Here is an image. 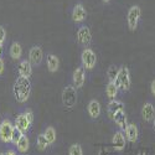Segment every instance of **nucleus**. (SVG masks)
<instances>
[{
  "label": "nucleus",
  "mask_w": 155,
  "mask_h": 155,
  "mask_svg": "<svg viewBox=\"0 0 155 155\" xmlns=\"http://www.w3.org/2000/svg\"><path fill=\"white\" fill-rule=\"evenodd\" d=\"M2 51H3V42L0 41V55H2Z\"/></svg>",
  "instance_id": "nucleus-33"
},
{
  "label": "nucleus",
  "mask_w": 155,
  "mask_h": 155,
  "mask_svg": "<svg viewBox=\"0 0 155 155\" xmlns=\"http://www.w3.org/2000/svg\"><path fill=\"white\" fill-rule=\"evenodd\" d=\"M44 135L46 138V140L48 141V144H54L56 141V138H57V134H56V129L54 127H47L44 132Z\"/></svg>",
  "instance_id": "nucleus-23"
},
{
  "label": "nucleus",
  "mask_w": 155,
  "mask_h": 155,
  "mask_svg": "<svg viewBox=\"0 0 155 155\" xmlns=\"http://www.w3.org/2000/svg\"><path fill=\"white\" fill-rule=\"evenodd\" d=\"M118 72H119V67L118 66H115V64L109 66L108 70H107L108 81L109 82H115V80H117V76H118Z\"/></svg>",
  "instance_id": "nucleus-24"
},
{
  "label": "nucleus",
  "mask_w": 155,
  "mask_h": 155,
  "mask_svg": "<svg viewBox=\"0 0 155 155\" xmlns=\"http://www.w3.org/2000/svg\"><path fill=\"white\" fill-rule=\"evenodd\" d=\"M68 155H83V150L82 147L80 144H73L70 147L68 150Z\"/></svg>",
  "instance_id": "nucleus-26"
},
{
  "label": "nucleus",
  "mask_w": 155,
  "mask_h": 155,
  "mask_svg": "<svg viewBox=\"0 0 155 155\" xmlns=\"http://www.w3.org/2000/svg\"><path fill=\"white\" fill-rule=\"evenodd\" d=\"M46 63H47V68L51 73H55L57 72L58 67H60V60L56 55L54 54H48L46 56Z\"/></svg>",
  "instance_id": "nucleus-19"
},
{
  "label": "nucleus",
  "mask_w": 155,
  "mask_h": 155,
  "mask_svg": "<svg viewBox=\"0 0 155 155\" xmlns=\"http://www.w3.org/2000/svg\"><path fill=\"white\" fill-rule=\"evenodd\" d=\"M18 72L22 77H28L30 78V76L32 74V64L30 63L29 60H22L20 61L19 66H18Z\"/></svg>",
  "instance_id": "nucleus-17"
},
{
  "label": "nucleus",
  "mask_w": 155,
  "mask_h": 155,
  "mask_svg": "<svg viewBox=\"0 0 155 155\" xmlns=\"http://www.w3.org/2000/svg\"><path fill=\"white\" fill-rule=\"evenodd\" d=\"M4 68H5V66H4V61H3L2 57H0V74H3Z\"/></svg>",
  "instance_id": "nucleus-31"
},
{
  "label": "nucleus",
  "mask_w": 155,
  "mask_h": 155,
  "mask_svg": "<svg viewBox=\"0 0 155 155\" xmlns=\"http://www.w3.org/2000/svg\"><path fill=\"white\" fill-rule=\"evenodd\" d=\"M76 38H77V42H78L80 46H82L83 48H87L89 46L92 41V32H91V29L86 25H81L77 30V34H76Z\"/></svg>",
  "instance_id": "nucleus-6"
},
{
  "label": "nucleus",
  "mask_w": 155,
  "mask_h": 155,
  "mask_svg": "<svg viewBox=\"0 0 155 155\" xmlns=\"http://www.w3.org/2000/svg\"><path fill=\"white\" fill-rule=\"evenodd\" d=\"M15 127L21 130L24 134H26L29 132V129L31 127V122L29 120V118L26 117V114L25 113H20L16 118V122H15Z\"/></svg>",
  "instance_id": "nucleus-14"
},
{
  "label": "nucleus",
  "mask_w": 155,
  "mask_h": 155,
  "mask_svg": "<svg viewBox=\"0 0 155 155\" xmlns=\"http://www.w3.org/2000/svg\"><path fill=\"white\" fill-rule=\"evenodd\" d=\"M24 113L26 114V117L29 118V120H30V122H31V124H32V123H34V113H32V110H31V109H26Z\"/></svg>",
  "instance_id": "nucleus-28"
},
{
  "label": "nucleus",
  "mask_w": 155,
  "mask_h": 155,
  "mask_svg": "<svg viewBox=\"0 0 155 155\" xmlns=\"http://www.w3.org/2000/svg\"><path fill=\"white\" fill-rule=\"evenodd\" d=\"M29 148H30V140L26 135H22L21 139L18 141V144H16V149L19 153L21 154H25V153H28L29 151Z\"/></svg>",
  "instance_id": "nucleus-21"
},
{
  "label": "nucleus",
  "mask_w": 155,
  "mask_h": 155,
  "mask_svg": "<svg viewBox=\"0 0 155 155\" xmlns=\"http://www.w3.org/2000/svg\"><path fill=\"white\" fill-rule=\"evenodd\" d=\"M12 93H14V97L19 103L26 102L31 94V81H30V78L19 76L14 83V86H12Z\"/></svg>",
  "instance_id": "nucleus-1"
},
{
  "label": "nucleus",
  "mask_w": 155,
  "mask_h": 155,
  "mask_svg": "<svg viewBox=\"0 0 155 155\" xmlns=\"http://www.w3.org/2000/svg\"><path fill=\"white\" fill-rule=\"evenodd\" d=\"M5 37H6V31H5L4 26H0V41H2V42H4Z\"/></svg>",
  "instance_id": "nucleus-29"
},
{
  "label": "nucleus",
  "mask_w": 155,
  "mask_h": 155,
  "mask_svg": "<svg viewBox=\"0 0 155 155\" xmlns=\"http://www.w3.org/2000/svg\"><path fill=\"white\" fill-rule=\"evenodd\" d=\"M102 2H103V3H106V4H107V3H109V2H110V0H102Z\"/></svg>",
  "instance_id": "nucleus-34"
},
{
  "label": "nucleus",
  "mask_w": 155,
  "mask_h": 155,
  "mask_svg": "<svg viewBox=\"0 0 155 155\" xmlns=\"http://www.w3.org/2000/svg\"><path fill=\"white\" fill-rule=\"evenodd\" d=\"M119 93V88L117 87L115 82H108L107 87H106V94L109 98V101H114L117 99V96Z\"/></svg>",
  "instance_id": "nucleus-20"
},
{
  "label": "nucleus",
  "mask_w": 155,
  "mask_h": 155,
  "mask_svg": "<svg viewBox=\"0 0 155 155\" xmlns=\"http://www.w3.org/2000/svg\"><path fill=\"white\" fill-rule=\"evenodd\" d=\"M153 123H154V129H155V119H154V122H153Z\"/></svg>",
  "instance_id": "nucleus-36"
},
{
  "label": "nucleus",
  "mask_w": 155,
  "mask_h": 155,
  "mask_svg": "<svg viewBox=\"0 0 155 155\" xmlns=\"http://www.w3.org/2000/svg\"><path fill=\"white\" fill-rule=\"evenodd\" d=\"M44 60V52L40 46H32L29 51V61L32 66H40Z\"/></svg>",
  "instance_id": "nucleus-8"
},
{
  "label": "nucleus",
  "mask_w": 155,
  "mask_h": 155,
  "mask_svg": "<svg viewBox=\"0 0 155 155\" xmlns=\"http://www.w3.org/2000/svg\"><path fill=\"white\" fill-rule=\"evenodd\" d=\"M124 134L129 143H137L139 138V129L134 123H129L124 129Z\"/></svg>",
  "instance_id": "nucleus-13"
},
{
  "label": "nucleus",
  "mask_w": 155,
  "mask_h": 155,
  "mask_svg": "<svg viewBox=\"0 0 155 155\" xmlns=\"http://www.w3.org/2000/svg\"><path fill=\"white\" fill-rule=\"evenodd\" d=\"M9 54H10L12 60H20L21 55H22V47H21V45L19 42H14L10 46Z\"/></svg>",
  "instance_id": "nucleus-22"
},
{
  "label": "nucleus",
  "mask_w": 155,
  "mask_h": 155,
  "mask_svg": "<svg viewBox=\"0 0 155 155\" xmlns=\"http://www.w3.org/2000/svg\"><path fill=\"white\" fill-rule=\"evenodd\" d=\"M140 155H147V154H145V153L143 151V153H140Z\"/></svg>",
  "instance_id": "nucleus-35"
},
{
  "label": "nucleus",
  "mask_w": 155,
  "mask_h": 155,
  "mask_svg": "<svg viewBox=\"0 0 155 155\" xmlns=\"http://www.w3.org/2000/svg\"><path fill=\"white\" fill-rule=\"evenodd\" d=\"M87 19V10L82 3H77L72 9V20L77 24L83 22Z\"/></svg>",
  "instance_id": "nucleus-9"
},
{
  "label": "nucleus",
  "mask_w": 155,
  "mask_h": 155,
  "mask_svg": "<svg viewBox=\"0 0 155 155\" xmlns=\"http://www.w3.org/2000/svg\"><path fill=\"white\" fill-rule=\"evenodd\" d=\"M61 99H62V104L64 108H67V109L73 108L77 103V88L73 84L66 86L62 91Z\"/></svg>",
  "instance_id": "nucleus-3"
},
{
  "label": "nucleus",
  "mask_w": 155,
  "mask_h": 155,
  "mask_svg": "<svg viewBox=\"0 0 155 155\" xmlns=\"http://www.w3.org/2000/svg\"><path fill=\"white\" fill-rule=\"evenodd\" d=\"M5 155H16V153H15L14 150H8V151L5 153Z\"/></svg>",
  "instance_id": "nucleus-32"
},
{
  "label": "nucleus",
  "mask_w": 155,
  "mask_h": 155,
  "mask_svg": "<svg viewBox=\"0 0 155 155\" xmlns=\"http://www.w3.org/2000/svg\"><path fill=\"white\" fill-rule=\"evenodd\" d=\"M97 63V55L92 48H83L81 54V64L84 70H93Z\"/></svg>",
  "instance_id": "nucleus-5"
},
{
  "label": "nucleus",
  "mask_w": 155,
  "mask_h": 155,
  "mask_svg": "<svg viewBox=\"0 0 155 155\" xmlns=\"http://www.w3.org/2000/svg\"><path fill=\"white\" fill-rule=\"evenodd\" d=\"M87 112H88V115H89V117H91L92 119H97L99 115H101V112H102L101 103H99L97 99L89 101L88 106H87Z\"/></svg>",
  "instance_id": "nucleus-15"
},
{
  "label": "nucleus",
  "mask_w": 155,
  "mask_h": 155,
  "mask_svg": "<svg viewBox=\"0 0 155 155\" xmlns=\"http://www.w3.org/2000/svg\"><path fill=\"white\" fill-rule=\"evenodd\" d=\"M115 84L119 88V91L122 92H128L132 86V78H130V72L127 66H120L119 67V72L117 76V80H115Z\"/></svg>",
  "instance_id": "nucleus-2"
},
{
  "label": "nucleus",
  "mask_w": 155,
  "mask_h": 155,
  "mask_svg": "<svg viewBox=\"0 0 155 155\" xmlns=\"http://www.w3.org/2000/svg\"><path fill=\"white\" fill-rule=\"evenodd\" d=\"M0 155H5V153H0Z\"/></svg>",
  "instance_id": "nucleus-37"
},
{
  "label": "nucleus",
  "mask_w": 155,
  "mask_h": 155,
  "mask_svg": "<svg viewBox=\"0 0 155 155\" xmlns=\"http://www.w3.org/2000/svg\"><path fill=\"white\" fill-rule=\"evenodd\" d=\"M125 144H127V138H125L124 132L123 130H117L113 134V138H112L113 148L117 151H122V150H124Z\"/></svg>",
  "instance_id": "nucleus-10"
},
{
  "label": "nucleus",
  "mask_w": 155,
  "mask_h": 155,
  "mask_svg": "<svg viewBox=\"0 0 155 155\" xmlns=\"http://www.w3.org/2000/svg\"><path fill=\"white\" fill-rule=\"evenodd\" d=\"M48 145H50V144H48V141L46 140L44 133H42V134H38V137H37V139H36V147H37V149L41 150V151H44V150L47 149Z\"/></svg>",
  "instance_id": "nucleus-25"
},
{
  "label": "nucleus",
  "mask_w": 155,
  "mask_h": 155,
  "mask_svg": "<svg viewBox=\"0 0 155 155\" xmlns=\"http://www.w3.org/2000/svg\"><path fill=\"white\" fill-rule=\"evenodd\" d=\"M124 103L120 102V101H117V99H114V101H109L108 103V107H107V110H108V115H109V118L112 119L114 117V114L115 113H118V112H123L124 110Z\"/></svg>",
  "instance_id": "nucleus-16"
},
{
  "label": "nucleus",
  "mask_w": 155,
  "mask_h": 155,
  "mask_svg": "<svg viewBox=\"0 0 155 155\" xmlns=\"http://www.w3.org/2000/svg\"><path fill=\"white\" fill-rule=\"evenodd\" d=\"M141 117H143L144 122L151 123L155 119V107L153 104V102L148 101L144 103L143 108H141Z\"/></svg>",
  "instance_id": "nucleus-12"
},
{
  "label": "nucleus",
  "mask_w": 155,
  "mask_h": 155,
  "mask_svg": "<svg viewBox=\"0 0 155 155\" xmlns=\"http://www.w3.org/2000/svg\"><path fill=\"white\" fill-rule=\"evenodd\" d=\"M84 81H86V70L80 66V67H77L74 71H73V74H72V83L73 86L77 88V89H80L83 87L84 84Z\"/></svg>",
  "instance_id": "nucleus-11"
},
{
  "label": "nucleus",
  "mask_w": 155,
  "mask_h": 155,
  "mask_svg": "<svg viewBox=\"0 0 155 155\" xmlns=\"http://www.w3.org/2000/svg\"><path fill=\"white\" fill-rule=\"evenodd\" d=\"M141 18V9L139 5H133L129 8L127 14V25L130 31H135L138 29V25Z\"/></svg>",
  "instance_id": "nucleus-4"
},
{
  "label": "nucleus",
  "mask_w": 155,
  "mask_h": 155,
  "mask_svg": "<svg viewBox=\"0 0 155 155\" xmlns=\"http://www.w3.org/2000/svg\"><path fill=\"white\" fill-rule=\"evenodd\" d=\"M113 122L118 125L119 128V130H123L124 132V129L127 128V125L129 124L128 123V118H127V115H125V112H118V113H115L114 114V117L112 118Z\"/></svg>",
  "instance_id": "nucleus-18"
},
{
  "label": "nucleus",
  "mask_w": 155,
  "mask_h": 155,
  "mask_svg": "<svg viewBox=\"0 0 155 155\" xmlns=\"http://www.w3.org/2000/svg\"><path fill=\"white\" fill-rule=\"evenodd\" d=\"M22 135H24V133H22L21 130H19V129H18V128L15 127V128H14V132H12V138H11V143L16 145V144H18V141H19V140L21 139V137H22Z\"/></svg>",
  "instance_id": "nucleus-27"
},
{
  "label": "nucleus",
  "mask_w": 155,
  "mask_h": 155,
  "mask_svg": "<svg viewBox=\"0 0 155 155\" xmlns=\"http://www.w3.org/2000/svg\"><path fill=\"white\" fill-rule=\"evenodd\" d=\"M150 93H151V96H154L155 97V78L151 81V83H150Z\"/></svg>",
  "instance_id": "nucleus-30"
},
{
  "label": "nucleus",
  "mask_w": 155,
  "mask_h": 155,
  "mask_svg": "<svg viewBox=\"0 0 155 155\" xmlns=\"http://www.w3.org/2000/svg\"><path fill=\"white\" fill-rule=\"evenodd\" d=\"M14 128H15V125L9 119H4L0 123V140L4 141V143H11Z\"/></svg>",
  "instance_id": "nucleus-7"
}]
</instances>
